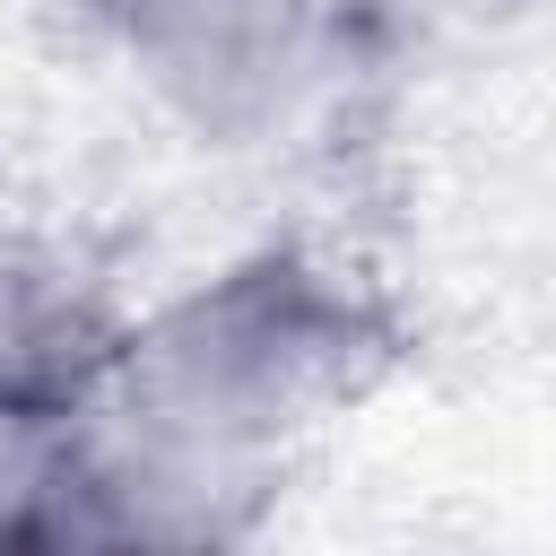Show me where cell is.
<instances>
[{
    "label": "cell",
    "instance_id": "cell-3",
    "mask_svg": "<svg viewBox=\"0 0 556 556\" xmlns=\"http://www.w3.org/2000/svg\"><path fill=\"white\" fill-rule=\"evenodd\" d=\"M130 313L52 243H0V434H61L78 426L113 365Z\"/></svg>",
    "mask_w": 556,
    "mask_h": 556
},
{
    "label": "cell",
    "instance_id": "cell-2",
    "mask_svg": "<svg viewBox=\"0 0 556 556\" xmlns=\"http://www.w3.org/2000/svg\"><path fill=\"white\" fill-rule=\"evenodd\" d=\"M139 96L217 156L295 139L348 87L339 0H96Z\"/></svg>",
    "mask_w": 556,
    "mask_h": 556
},
{
    "label": "cell",
    "instance_id": "cell-1",
    "mask_svg": "<svg viewBox=\"0 0 556 556\" xmlns=\"http://www.w3.org/2000/svg\"><path fill=\"white\" fill-rule=\"evenodd\" d=\"M400 339L408 330L365 269L313 243H261L200 287L130 313L104 408L200 452L287 469L313 426L348 417L400 365Z\"/></svg>",
    "mask_w": 556,
    "mask_h": 556
},
{
    "label": "cell",
    "instance_id": "cell-4",
    "mask_svg": "<svg viewBox=\"0 0 556 556\" xmlns=\"http://www.w3.org/2000/svg\"><path fill=\"white\" fill-rule=\"evenodd\" d=\"M0 556H174L139 530L70 434H0Z\"/></svg>",
    "mask_w": 556,
    "mask_h": 556
}]
</instances>
